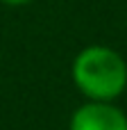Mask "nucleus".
Listing matches in <instances>:
<instances>
[{
	"label": "nucleus",
	"mask_w": 127,
	"mask_h": 130,
	"mask_svg": "<svg viewBox=\"0 0 127 130\" xmlns=\"http://www.w3.org/2000/svg\"><path fill=\"white\" fill-rule=\"evenodd\" d=\"M73 82L89 101H116L127 87V62L107 46H89L73 59Z\"/></svg>",
	"instance_id": "nucleus-1"
},
{
	"label": "nucleus",
	"mask_w": 127,
	"mask_h": 130,
	"mask_svg": "<svg viewBox=\"0 0 127 130\" xmlns=\"http://www.w3.org/2000/svg\"><path fill=\"white\" fill-rule=\"evenodd\" d=\"M68 130H127V114L114 101H89L73 112Z\"/></svg>",
	"instance_id": "nucleus-2"
},
{
	"label": "nucleus",
	"mask_w": 127,
	"mask_h": 130,
	"mask_svg": "<svg viewBox=\"0 0 127 130\" xmlns=\"http://www.w3.org/2000/svg\"><path fill=\"white\" fill-rule=\"evenodd\" d=\"M2 5H7V7H23V5H27V2H32V0H0Z\"/></svg>",
	"instance_id": "nucleus-3"
}]
</instances>
